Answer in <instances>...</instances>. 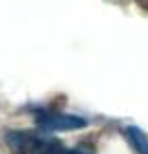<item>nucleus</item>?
Instances as JSON below:
<instances>
[{"label": "nucleus", "instance_id": "nucleus-1", "mask_svg": "<svg viewBox=\"0 0 148 154\" xmlns=\"http://www.w3.org/2000/svg\"><path fill=\"white\" fill-rule=\"evenodd\" d=\"M5 141L11 154H56L63 147L61 141L31 134V132H9Z\"/></svg>", "mask_w": 148, "mask_h": 154}, {"label": "nucleus", "instance_id": "nucleus-2", "mask_svg": "<svg viewBox=\"0 0 148 154\" xmlns=\"http://www.w3.org/2000/svg\"><path fill=\"white\" fill-rule=\"evenodd\" d=\"M36 127L45 132H67V130H79L85 127V119L72 114H61V112H40L36 114Z\"/></svg>", "mask_w": 148, "mask_h": 154}, {"label": "nucleus", "instance_id": "nucleus-3", "mask_svg": "<svg viewBox=\"0 0 148 154\" xmlns=\"http://www.w3.org/2000/svg\"><path fill=\"white\" fill-rule=\"evenodd\" d=\"M126 139L130 141V145L139 154H148V136L139 127H126Z\"/></svg>", "mask_w": 148, "mask_h": 154}, {"label": "nucleus", "instance_id": "nucleus-4", "mask_svg": "<svg viewBox=\"0 0 148 154\" xmlns=\"http://www.w3.org/2000/svg\"><path fill=\"white\" fill-rule=\"evenodd\" d=\"M56 154H92V152L85 150V147H72V150H67V147H61Z\"/></svg>", "mask_w": 148, "mask_h": 154}]
</instances>
